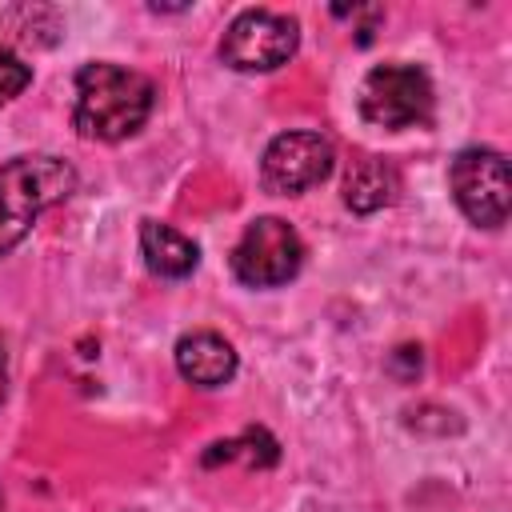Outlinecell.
I'll return each mask as SVG.
<instances>
[{
  "label": "cell",
  "instance_id": "1",
  "mask_svg": "<svg viewBox=\"0 0 512 512\" xmlns=\"http://www.w3.org/2000/svg\"><path fill=\"white\" fill-rule=\"evenodd\" d=\"M152 100L156 88L148 76L108 60H92L76 72L72 124L84 140H124L144 128Z\"/></svg>",
  "mask_w": 512,
  "mask_h": 512
},
{
  "label": "cell",
  "instance_id": "2",
  "mask_svg": "<svg viewBox=\"0 0 512 512\" xmlns=\"http://www.w3.org/2000/svg\"><path fill=\"white\" fill-rule=\"evenodd\" d=\"M76 188V168L60 156H16L0 168V256L12 252L32 220L72 196Z\"/></svg>",
  "mask_w": 512,
  "mask_h": 512
},
{
  "label": "cell",
  "instance_id": "3",
  "mask_svg": "<svg viewBox=\"0 0 512 512\" xmlns=\"http://www.w3.org/2000/svg\"><path fill=\"white\" fill-rule=\"evenodd\" d=\"M304 264V244L296 228L280 216H256L232 248V272L248 288H280Z\"/></svg>",
  "mask_w": 512,
  "mask_h": 512
},
{
  "label": "cell",
  "instance_id": "4",
  "mask_svg": "<svg viewBox=\"0 0 512 512\" xmlns=\"http://www.w3.org/2000/svg\"><path fill=\"white\" fill-rule=\"evenodd\" d=\"M360 112L380 128L432 120V80L416 64H376L360 84Z\"/></svg>",
  "mask_w": 512,
  "mask_h": 512
},
{
  "label": "cell",
  "instance_id": "5",
  "mask_svg": "<svg viewBox=\"0 0 512 512\" xmlns=\"http://www.w3.org/2000/svg\"><path fill=\"white\" fill-rule=\"evenodd\" d=\"M296 44H300V24L292 16L248 8L228 24L220 40V60L236 72H272L292 60Z\"/></svg>",
  "mask_w": 512,
  "mask_h": 512
},
{
  "label": "cell",
  "instance_id": "6",
  "mask_svg": "<svg viewBox=\"0 0 512 512\" xmlns=\"http://www.w3.org/2000/svg\"><path fill=\"white\" fill-rule=\"evenodd\" d=\"M452 196L476 228H500L512 208L508 160L496 148H464L452 160Z\"/></svg>",
  "mask_w": 512,
  "mask_h": 512
},
{
  "label": "cell",
  "instance_id": "7",
  "mask_svg": "<svg viewBox=\"0 0 512 512\" xmlns=\"http://www.w3.org/2000/svg\"><path fill=\"white\" fill-rule=\"evenodd\" d=\"M332 144L320 132H284L264 148L260 176L280 196H300L332 172Z\"/></svg>",
  "mask_w": 512,
  "mask_h": 512
},
{
  "label": "cell",
  "instance_id": "8",
  "mask_svg": "<svg viewBox=\"0 0 512 512\" xmlns=\"http://www.w3.org/2000/svg\"><path fill=\"white\" fill-rule=\"evenodd\" d=\"M176 368L200 388H220L236 376V348L216 332H188L176 340Z\"/></svg>",
  "mask_w": 512,
  "mask_h": 512
},
{
  "label": "cell",
  "instance_id": "9",
  "mask_svg": "<svg viewBox=\"0 0 512 512\" xmlns=\"http://www.w3.org/2000/svg\"><path fill=\"white\" fill-rule=\"evenodd\" d=\"M140 252H144V264L164 280H184L200 264V248L184 232H176L172 224H160V220L140 224Z\"/></svg>",
  "mask_w": 512,
  "mask_h": 512
},
{
  "label": "cell",
  "instance_id": "10",
  "mask_svg": "<svg viewBox=\"0 0 512 512\" xmlns=\"http://www.w3.org/2000/svg\"><path fill=\"white\" fill-rule=\"evenodd\" d=\"M400 192V176L392 164L376 160V156H360L348 176H344V204L356 212V216H372L380 208H388Z\"/></svg>",
  "mask_w": 512,
  "mask_h": 512
},
{
  "label": "cell",
  "instance_id": "11",
  "mask_svg": "<svg viewBox=\"0 0 512 512\" xmlns=\"http://www.w3.org/2000/svg\"><path fill=\"white\" fill-rule=\"evenodd\" d=\"M244 460L248 468H272L276 460H280V448H276V440L264 432V428H244L236 440H220V444H212L208 452H204V464L212 468V464H220V460Z\"/></svg>",
  "mask_w": 512,
  "mask_h": 512
},
{
  "label": "cell",
  "instance_id": "12",
  "mask_svg": "<svg viewBox=\"0 0 512 512\" xmlns=\"http://www.w3.org/2000/svg\"><path fill=\"white\" fill-rule=\"evenodd\" d=\"M28 84H32V68H28L12 48H4V44H0V104L16 100Z\"/></svg>",
  "mask_w": 512,
  "mask_h": 512
},
{
  "label": "cell",
  "instance_id": "13",
  "mask_svg": "<svg viewBox=\"0 0 512 512\" xmlns=\"http://www.w3.org/2000/svg\"><path fill=\"white\" fill-rule=\"evenodd\" d=\"M8 392V356H4V344H0V400Z\"/></svg>",
  "mask_w": 512,
  "mask_h": 512
}]
</instances>
